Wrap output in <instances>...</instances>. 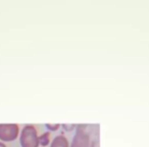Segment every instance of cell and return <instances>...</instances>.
I'll list each match as a JSON object with an SVG mask.
<instances>
[{
	"label": "cell",
	"instance_id": "cell-1",
	"mask_svg": "<svg viewBox=\"0 0 149 147\" xmlns=\"http://www.w3.org/2000/svg\"><path fill=\"white\" fill-rule=\"evenodd\" d=\"M19 143L22 147H39L38 131L33 125H26L19 134Z\"/></svg>",
	"mask_w": 149,
	"mask_h": 147
},
{
	"label": "cell",
	"instance_id": "cell-4",
	"mask_svg": "<svg viewBox=\"0 0 149 147\" xmlns=\"http://www.w3.org/2000/svg\"><path fill=\"white\" fill-rule=\"evenodd\" d=\"M50 147H70V144L66 137H64L63 135H58L52 139L50 142Z\"/></svg>",
	"mask_w": 149,
	"mask_h": 147
},
{
	"label": "cell",
	"instance_id": "cell-2",
	"mask_svg": "<svg viewBox=\"0 0 149 147\" xmlns=\"http://www.w3.org/2000/svg\"><path fill=\"white\" fill-rule=\"evenodd\" d=\"M87 126L78 125L77 130L74 133V136L72 137L70 147H90L91 140H90V134L85 130Z\"/></svg>",
	"mask_w": 149,
	"mask_h": 147
},
{
	"label": "cell",
	"instance_id": "cell-7",
	"mask_svg": "<svg viewBox=\"0 0 149 147\" xmlns=\"http://www.w3.org/2000/svg\"><path fill=\"white\" fill-rule=\"evenodd\" d=\"M45 127L49 132L50 131H51V132H55V131H57L58 129L60 128V125L59 124H46Z\"/></svg>",
	"mask_w": 149,
	"mask_h": 147
},
{
	"label": "cell",
	"instance_id": "cell-8",
	"mask_svg": "<svg viewBox=\"0 0 149 147\" xmlns=\"http://www.w3.org/2000/svg\"><path fill=\"white\" fill-rule=\"evenodd\" d=\"M90 147H99V142H98L97 138L94 139V140L92 141L91 144H90Z\"/></svg>",
	"mask_w": 149,
	"mask_h": 147
},
{
	"label": "cell",
	"instance_id": "cell-9",
	"mask_svg": "<svg viewBox=\"0 0 149 147\" xmlns=\"http://www.w3.org/2000/svg\"><path fill=\"white\" fill-rule=\"evenodd\" d=\"M0 147H6V145H5L3 142H1V141H0Z\"/></svg>",
	"mask_w": 149,
	"mask_h": 147
},
{
	"label": "cell",
	"instance_id": "cell-5",
	"mask_svg": "<svg viewBox=\"0 0 149 147\" xmlns=\"http://www.w3.org/2000/svg\"><path fill=\"white\" fill-rule=\"evenodd\" d=\"M39 144L41 145L42 147H46L50 144V132L47 131V132L43 133L42 135L39 136Z\"/></svg>",
	"mask_w": 149,
	"mask_h": 147
},
{
	"label": "cell",
	"instance_id": "cell-6",
	"mask_svg": "<svg viewBox=\"0 0 149 147\" xmlns=\"http://www.w3.org/2000/svg\"><path fill=\"white\" fill-rule=\"evenodd\" d=\"M60 127L63 128V130L66 131V132H72V131H74V129L77 128V125H74V124H62V125H60Z\"/></svg>",
	"mask_w": 149,
	"mask_h": 147
},
{
	"label": "cell",
	"instance_id": "cell-3",
	"mask_svg": "<svg viewBox=\"0 0 149 147\" xmlns=\"http://www.w3.org/2000/svg\"><path fill=\"white\" fill-rule=\"evenodd\" d=\"M19 135L17 124H0V140L1 142L15 141Z\"/></svg>",
	"mask_w": 149,
	"mask_h": 147
}]
</instances>
